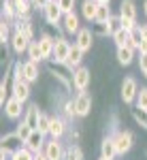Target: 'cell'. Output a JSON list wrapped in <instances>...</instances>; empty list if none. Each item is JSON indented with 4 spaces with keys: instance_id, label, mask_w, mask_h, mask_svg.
I'll list each match as a JSON object with an SVG mask.
<instances>
[{
    "instance_id": "obj_15",
    "label": "cell",
    "mask_w": 147,
    "mask_h": 160,
    "mask_svg": "<svg viewBox=\"0 0 147 160\" xmlns=\"http://www.w3.org/2000/svg\"><path fill=\"white\" fill-rule=\"evenodd\" d=\"M120 17L136 24V7L132 0H122V4H120Z\"/></svg>"
},
{
    "instance_id": "obj_18",
    "label": "cell",
    "mask_w": 147,
    "mask_h": 160,
    "mask_svg": "<svg viewBox=\"0 0 147 160\" xmlns=\"http://www.w3.org/2000/svg\"><path fill=\"white\" fill-rule=\"evenodd\" d=\"M38 118H41V111H38V105H30L28 109H26V115H24V122L32 128V130H37L38 126Z\"/></svg>"
},
{
    "instance_id": "obj_36",
    "label": "cell",
    "mask_w": 147,
    "mask_h": 160,
    "mask_svg": "<svg viewBox=\"0 0 147 160\" xmlns=\"http://www.w3.org/2000/svg\"><path fill=\"white\" fill-rule=\"evenodd\" d=\"M15 132H17V135L22 137V141L26 143V139H28V137L32 135V128H30V126H28L26 122H22L19 126H17V130H15Z\"/></svg>"
},
{
    "instance_id": "obj_29",
    "label": "cell",
    "mask_w": 147,
    "mask_h": 160,
    "mask_svg": "<svg viewBox=\"0 0 147 160\" xmlns=\"http://www.w3.org/2000/svg\"><path fill=\"white\" fill-rule=\"evenodd\" d=\"M15 30H22L24 34H28L30 38H34V30H32V22H30V17H24V19L17 17V28H15Z\"/></svg>"
},
{
    "instance_id": "obj_30",
    "label": "cell",
    "mask_w": 147,
    "mask_h": 160,
    "mask_svg": "<svg viewBox=\"0 0 147 160\" xmlns=\"http://www.w3.org/2000/svg\"><path fill=\"white\" fill-rule=\"evenodd\" d=\"M62 160H83V152L79 145H71L68 149H64V158Z\"/></svg>"
},
{
    "instance_id": "obj_35",
    "label": "cell",
    "mask_w": 147,
    "mask_h": 160,
    "mask_svg": "<svg viewBox=\"0 0 147 160\" xmlns=\"http://www.w3.org/2000/svg\"><path fill=\"white\" fill-rule=\"evenodd\" d=\"M107 26H109L111 30V37L117 32V30H122V22H120V15H111V19L107 22Z\"/></svg>"
},
{
    "instance_id": "obj_39",
    "label": "cell",
    "mask_w": 147,
    "mask_h": 160,
    "mask_svg": "<svg viewBox=\"0 0 147 160\" xmlns=\"http://www.w3.org/2000/svg\"><path fill=\"white\" fill-rule=\"evenodd\" d=\"M141 34H143V41H141V45H139V56H143L147 53V26H141Z\"/></svg>"
},
{
    "instance_id": "obj_31",
    "label": "cell",
    "mask_w": 147,
    "mask_h": 160,
    "mask_svg": "<svg viewBox=\"0 0 147 160\" xmlns=\"http://www.w3.org/2000/svg\"><path fill=\"white\" fill-rule=\"evenodd\" d=\"M128 38H130V32H128V30H117V32H115V34H113V41H115V45H117V47H126V45H128Z\"/></svg>"
},
{
    "instance_id": "obj_10",
    "label": "cell",
    "mask_w": 147,
    "mask_h": 160,
    "mask_svg": "<svg viewBox=\"0 0 147 160\" xmlns=\"http://www.w3.org/2000/svg\"><path fill=\"white\" fill-rule=\"evenodd\" d=\"M4 115L9 118V120H17V118H22V111H24V102L19 98H15V96H11V98L4 102Z\"/></svg>"
},
{
    "instance_id": "obj_19",
    "label": "cell",
    "mask_w": 147,
    "mask_h": 160,
    "mask_svg": "<svg viewBox=\"0 0 147 160\" xmlns=\"http://www.w3.org/2000/svg\"><path fill=\"white\" fill-rule=\"evenodd\" d=\"M100 156H102V158H109V160H113L115 156H117V149H115L113 137H107V139L100 143Z\"/></svg>"
},
{
    "instance_id": "obj_20",
    "label": "cell",
    "mask_w": 147,
    "mask_h": 160,
    "mask_svg": "<svg viewBox=\"0 0 147 160\" xmlns=\"http://www.w3.org/2000/svg\"><path fill=\"white\" fill-rule=\"evenodd\" d=\"M66 132V122L62 118H51V126H49V137L51 139H60Z\"/></svg>"
},
{
    "instance_id": "obj_27",
    "label": "cell",
    "mask_w": 147,
    "mask_h": 160,
    "mask_svg": "<svg viewBox=\"0 0 147 160\" xmlns=\"http://www.w3.org/2000/svg\"><path fill=\"white\" fill-rule=\"evenodd\" d=\"M28 58H30V62H37V64L43 60V51L38 47V41H32V43H30V47H28Z\"/></svg>"
},
{
    "instance_id": "obj_13",
    "label": "cell",
    "mask_w": 147,
    "mask_h": 160,
    "mask_svg": "<svg viewBox=\"0 0 147 160\" xmlns=\"http://www.w3.org/2000/svg\"><path fill=\"white\" fill-rule=\"evenodd\" d=\"M45 156L49 160H62L64 158V149H62V143L60 139H49L47 143H45Z\"/></svg>"
},
{
    "instance_id": "obj_22",
    "label": "cell",
    "mask_w": 147,
    "mask_h": 160,
    "mask_svg": "<svg viewBox=\"0 0 147 160\" xmlns=\"http://www.w3.org/2000/svg\"><path fill=\"white\" fill-rule=\"evenodd\" d=\"M24 81L28 83H34L38 81V64L37 62H24Z\"/></svg>"
},
{
    "instance_id": "obj_6",
    "label": "cell",
    "mask_w": 147,
    "mask_h": 160,
    "mask_svg": "<svg viewBox=\"0 0 147 160\" xmlns=\"http://www.w3.org/2000/svg\"><path fill=\"white\" fill-rule=\"evenodd\" d=\"M43 15H45V22H47L49 26H60V19H64V11L60 9V4L53 0V2H49L47 7L43 9Z\"/></svg>"
},
{
    "instance_id": "obj_47",
    "label": "cell",
    "mask_w": 147,
    "mask_h": 160,
    "mask_svg": "<svg viewBox=\"0 0 147 160\" xmlns=\"http://www.w3.org/2000/svg\"><path fill=\"white\" fill-rule=\"evenodd\" d=\"M96 2H98V4H109L111 0H96Z\"/></svg>"
},
{
    "instance_id": "obj_5",
    "label": "cell",
    "mask_w": 147,
    "mask_h": 160,
    "mask_svg": "<svg viewBox=\"0 0 147 160\" xmlns=\"http://www.w3.org/2000/svg\"><path fill=\"white\" fill-rule=\"evenodd\" d=\"M71 49H73V45H71L64 37L56 38V49H53V58H51V60L66 64V62H68V56H71Z\"/></svg>"
},
{
    "instance_id": "obj_4",
    "label": "cell",
    "mask_w": 147,
    "mask_h": 160,
    "mask_svg": "<svg viewBox=\"0 0 147 160\" xmlns=\"http://www.w3.org/2000/svg\"><path fill=\"white\" fill-rule=\"evenodd\" d=\"M19 148H24V141L17 132H11V135L2 137V160L7 156H13V152H17Z\"/></svg>"
},
{
    "instance_id": "obj_21",
    "label": "cell",
    "mask_w": 147,
    "mask_h": 160,
    "mask_svg": "<svg viewBox=\"0 0 147 160\" xmlns=\"http://www.w3.org/2000/svg\"><path fill=\"white\" fill-rule=\"evenodd\" d=\"M98 4L96 0H83V4H81V13H83V17H86L87 22H94L96 19V13H98Z\"/></svg>"
},
{
    "instance_id": "obj_43",
    "label": "cell",
    "mask_w": 147,
    "mask_h": 160,
    "mask_svg": "<svg viewBox=\"0 0 147 160\" xmlns=\"http://www.w3.org/2000/svg\"><path fill=\"white\" fill-rule=\"evenodd\" d=\"M139 68H141V73H143V77H147V53H143V56H139Z\"/></svg>"
},
{
    "instance_id": "obj_16",
    "label": "cell",
    "mask_w": 147,
    "mask_h": 160,
    "mask_svg": "<svg viewBox=\"0 0 147 160\" xmlns=\"http://www.w3.org/2000/svg\"><path fill=\"white\" fill-rule=\"evenodd\" d=\"M38 47L43 51V60L45 58H53V49H56V38L49 37V34H43L38 38Z\"/></svg>"
},
{
    "instance_id": "obj_14",
    "label": "cell",
    "mask_w": 147,
    "mask_h": 160,
    "mask_svg": "<svg viewBox=\"0 0 147 160\" xmlns=\"http://www.w3.org/2000/svg\"><path fill=\"white\" fill-rule=\"evenodd\" d=\"M92 41H94V32H92L90 28H81L79 34H77L75 45H77L79 49H83V51H90L92 49Z\"/></svg>"
},
{
    "instance_id": "obj_3",
    "label": "cell",
    "mask_w": 147,
    "mask_h": 160,
    "mask_svg": "<svg viewBox=\"0 0 147 160\" xmlns=\"http://www.w3.org/2000/svg\"><path fill=\"white\" fill-rule=\"evenodd\" d=\"M136 96H139V83H136L135 77H126L122 81V100L126 105H132L136 102Z\"/></svg>"
},
{
    "instance_id": "obj_40",
    "label": "cell",
    "mask_w": 147,
    "mask_h": 160,
    "mask_svg": "<svg viewBox=\"0 0 147 160\" xmlns=\"http://www.w3.org/2000/svg\"><path fill=\"white\" fill-rule=\"evenodd\" d=\"M58 4H60V9L64 11V15L66 13H73V7H75V0H56Z\"/></svg>"
},
{
    "instance_id": "obj_9",
    "label": "cell",
    "mask_w": 147,
    "mask_h": 160,
    "mask_svg": "<svg viewBox=\"0 0 147 160\" xmlns=\"http://www.w3.org/2000/svg\"><path fill=\"white\" fill-rule=\"evenodd\" d=\"M73 86H75V90H77V92H86V88L90 86V68H86V66L75 68Z\"/></svg>"
},
{
    "instance_id": "obj_45",
    "label": "cell",
    "mask_w": 147,
    "mask_h": 160,
    "mask_svg": "<svg viewBox=\"0 0 147 160\" xmlns=\"http://www.w3.org/2000/svg\"><path fill=\"white\" fill-rule=\"evenodd\" d=\"M34 160H49V158L45 156V152H38V154H34Z\"/></svg>"
},
{
    "instance_id": "obj_34",
    "label": "cell",
    "mask_w": 147,
    "mask_h": 160,
    "mask_svg": "<svg viewBox=\"0 0 147 160\" xmlns=\"http://www.w3.org/2000/svg\"><path fill=\"white\" fill-rule=\"evenodd\" d=\"M136 109L147 113V88L139 90V96H136Z\"/></svg>"
},
{
    "instance_id": "obj_2",
    "label": "cell",
    "mask_w": 147,
    "mask_h": 160,
    "mask_svg": "<svg viewBox=\"0 0 147 160\" xmlns=\"http://www.w3.org/2000/svg\"><path fill=\"white\" fill-rule=\"evenodd\" d=\"M49 73H53V77H58L64 86H73V75L75 71L68 66V64H62V62H53L51 66H49Z\"/></svg>"
},
{
    "instance_id": "obj_38",
    "label": "cell",
    "mask_w": 147,
    "mask_h": 160,
    "mask_svg": "<svg viewBox=\"0 0 147 160\" xmlns=\"http://www.w3.org/2000/svg\"><path fill=\"white\" fill-rule=\"evenodd\" d=\"M132 118L136 120V124H141V126H143V128L147 130V113H143V111L135 109V111H132Z\"/></svg>"
},
{
    "instance_id": "obj_25",
    "label": "cell",
    "mask_w": 147,
    "mask_h": 160,
    "mask_svg": "<svg viewBox=\"0 0 147 160\" xmlns=\"http://www.w3.org/2000/svg\"><path fill=\"white\" fill-rule=\"evenodd\" d=\"M83 53H86L83 49H79L77 45H73V49H71V56H68V62H66V64H68L71 68H79V66H81V60H83Z\"/></svg>"
},
{
    "instance_id": "obj_24",
    "label": "cell",
    "mask_w": 147,
    "mask_h": 160,
    "mask_svg": "<svg viewBox=\"0 0 147 160\" xmlns=\"http://www.w3.org/2000/svg\"><path fill=\"white\" fill-rule=\"evenodd\" d=\"M30 11H32V0H17V4H15V15H17L19 19L30 17Z\"/></svg>"
},
{
    "instance_id": "obj_12",
    "label": "cell",
    "mask_w": 147,
    "mask_h": 160,
    "mask_svg": "<svg viewBox=\"0 0 147 160\" xmlns=\"http://www.w3.org/2000/svg\"><path fill=\"white\" fill-rule=\"evenodd\" d=\"M11 94L15 98H19L22 102L30 98V83L24 81V79H13V86H11Z\"/></svg>"
},
{
    "instance_id": "obj_49",
    "label": "cell",
    "mask_w": 147,
    "mask_h": 160,
    "mask_svg": "<svg viewBox=\"0 0 147 160\" xmlns=\"http://www.w3.org/2000/svg\"><path fill=\"white\" fill-rule=\"evenodd\" d=\"M100 160H109V158H102V156H100Z\"/></svg>"
},
{
    "instance_id": "obj_26",
    "label": "cell",
    "mask_w": 147,
    "mask_h": 160,
    "mask_svg": "<svg viewBox=\"0 0 147 160\" xmlns=\"http://www.w3.org/2000/svg\"><path fill=\"white\" fill-rule=\"evenodd\" d=\"M141 41H143V34H141V26H136L135 30L130 32V38H128V45L126 47H130V49H139V45H141Z\"/></svg>"
},
{
    "instance_id": "obj_44",
    "label": "cell",
    "mask_w": 147,
    "mask_h": 160,
    "mask_svg": "<svg viewBox=\"0 0 147 160\" xmlns=\"http://www.w3.org/2000/svg\"><path fill=\"white\" fill-rule=\"evenodd\" d=\"M49 2H53V0H32V9H45Z\"/></svg>"
},
{
    "instance_id": "obj_7",
    "label": "cell",
    "mask_w": 147,
    "mask_h": 160,
    "mask_svg": "<svg viewBox=\"0 0 147 160\" xmlns=\"http://www.w3.org/2000/svg\"><path fill=\"white\" fill-rule=\"evenodd\" d=\"M30 43H32V38L24 34L22 30H15L11 37V47L15 53H28V47H30Z\"/></svg>"
},
{
    "instance_id": "obj_17",
    "label": "cell",
    "mask_w": 147,
    "mask_h": 160,
    "mask_svg": "<svg viewBox=\"0 0 147 160\" xmlns=\"http://www.w3.org/2000/svg\"><path fill=\"white\" fill-rule=\"evenodd\" d=\"M62 22H64L62 26H64V32H66V34H79L81 28H79V17L75 15V11L73 13H66Z\"/></svg>"
},
{
    "instance_id": "obj_11",
    "label": "cell",
    "mask_w": 147,
    "mask_h": 160,
    "mask_svg": "<svg viewBox=\"0 0 147 160\" xmlns=\"http://www.w3.org/2000/svg\"><path fill=\"white\" fill-rule=\"evenodd\" d=\"M45 143H47V141H45V135H43V132H38V130H32V135L26 139L24 145L30 149L32 154H38V152H43V149H45Z\"/></svg>"
},
{
    "instance_id": "obj_32",
    "label": "cell",
    "mask_w": 147,
    "mask_h": 160,
    "mask_svg": "<svg viewBox=\"0 0 147 160\" xmlns=\"http://www.w3.org/2000/svg\"><path fill=\"white\" fill-rule=\"evenodd\" d=\"M11 160H34V154H32V152L24 145V148H19L17 152H13Z\"/></svg>"
},
{
    "instance_id": "obj_48",
    "label": "cell",
    "mask_w": 147,
    "mask_h": 160,
    "mask_svg": "<svg viewBox=\"0 0 147 160\" xmlns=\"http://www.w3.org/2000/svg\"><path fill=\"white\" fill-rule=\"evenodd\" d=\"M143 11H145V17H147V0H145V4H143Z\"/></svg>"
},
{
    "instance_id": "obj_28",
    "label": "cell",
    "mask_w": 147,
    "mask_h": 160,
    "mask_svg": "<svg viewBox=\"0 0 147 160\" xmlns=\"http://www.w3.org/2000/svg\"><path fill=\"white\" fill-rule=\"evenodd\" d=\"M109 19H111V9H109V4H100V7H98V13H96L94 24H107Z\"/></svg>"
},
{
    "instance_id": "obj_1",
    "label": "cell",
    "mask_w": 147,
    "mask_h": 160,
    "mask_svg": "<svg viewBox=\"0 0 147 160\" xmlns=\"http://www.w3.org/2000/svg\"><path fill=\"white\" fill-rule=\"evenodd\" d=\"M113 141H115V149H117V156H124L126 152H130L132 143H135V135L130 130H117L113 135Z\"/></svg>"
},
{
    "instance_id": "obj_42",
    "label": "cell",
    "mask_w": 147,
    "mask_h": 160,
    "mask_svg": "<svg viewBox=\"0 0 147 160\" xmlns=\"http://www.w3.org/2000/svg\"><path fill=\"white\" fill-rule=\"evenodd\" d=\"M13 77L15 79H24V62H15L13 64Z\"/></svg>"
},
{
    "instance_id": "obj_46",
    "label": "cell",
    "mask_w": 147,
    "mask_h": 160,
    "mask_svg": "<svg viewBox=\"0 0 147 160\" xmlns=\"http://www.w3.org/2000/svg\"><path fill=\"white\" fill-rule=\"evenodd\" d=\"M4 4H9V7H15V4H17V0H4Z\"/></svg>"
},
{
    "instance_id": "obj_8",
    "label": "cell",
    "mask_w": 147,
    "mask_h": 160,
    "mask_svg": "<svg viewBox=\"0 0 147 160\" xmlns=\"http://www.w3.org/2000/svg\"><path fill=\"white\" fill-rule=\"evenodd\" d=\"M75 109H77V118H86L90 115V109H92V96L87 92H79L75 96Z\"/></svg>"
},
{
    "instance_id": "obj_23",
    "label": "cell",
    "mask_w": 147,
    "mask_h": 160,
    "mask_svg": "<svg viewBox=\"0 0 147 160\" xmlns=\"http://www.w3.org/2000/svg\"><path fill=\"white\" fill-rule=\"evenodd\" d=\"M132 60H135V49H130V47H117V62L122 66L132 64Z\"/></svg>"
},
{
    "instance_id": "obj_37",
    "label": "cell",
    "mask_w": 147,
    "mask_h": 160,
    "mask_svg": "<svg viewBox=\"0 0 147 160\" xmlns=\"http://www.w3.org/2000/svg\"><path fill=\"white\" fill-rule=\"evenodd\" d=\"M0 41H2V43L11 41V30H9V22H4V19H2V24H0Z\"/></svg>"
},
{
    "instance_id": "obj_41",
    "label": "cell",
    "mask_w": 147,
    "mask_h": 160,
    "mask_svg": "<svg viewBox=\"0 0 147 160\" xmlns=\"http://www.w3.org/2000/svg\"><path fill=\"white\" fill-rule=\"evenodd\" d=\"M94 32L100 34V37H111V30L107 24H94Z\"/></svg>"
},
{
    "instance_id": "obj_33",
    "label": "cell",
    "mask_w": 147,
    "mask_h": 160,
    "mask_svg": "<svg viewBox=\"0 0 147 160\" xmlns=\"http://www.w3.org/2000/svg\"><path fill=\"white\" fill-rule=\"evenodd\" d=\"M49 126H51V118H49L47 113H41L37 130H38V132H43V135H49Z\"/></svg>"
}]
</instances>
